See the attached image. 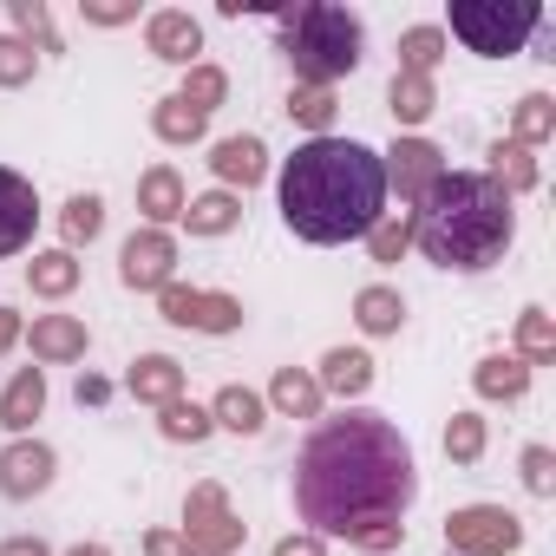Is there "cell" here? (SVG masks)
<instances>
[{
  "label": "cell",
  "instance_id": "1",
  "mask_svg": "<svg viewBox=\"0 0 556 556\" xmlns=\"http://www.w3.org/2000/svg\"><path fill=\"white\" fill-rule=\"evenodd\" d=\"M413 497H419L413 445L380 413H348L315 426L295 458V510L302 523H315V536L387 549L400 543Z\"/></svg>",
  "mask_w": 556,
  "mask_h": 556
},
{
  "label": "cell",
  "instance_id": "2",
  "mask_svg": "<svg viewBox=\"0 0 556 556\" xmlns=\"http://www.w3.org/2000/svg\"><path fill=\"white\" fill-rule=\"evenodd\" d=\"M387 216V164L354 138H308L282 164V223L302 242H354Z\"/></svg>",
  "mask_w": 556,
  "mask_h": 556
},
{
  "label": "cell",
  "instance_id": "3",
  "mask_svg": "<svg viewBox=\"0 0 556 556\" xmlns=\"http://www.w3.org/2000/svg\"><path fill=\"white\" fill-rule=\"evenodd\" d=\"M510 236H517V210L484 170H439L413 216V242L439 268H465V275L504 262Z\"/></svg>",
  "mask_w": 556,
  "mask_h": 556
},
{
  "label": "cell",
  "instance_id": "4",
  "mask_svg": "<svg viewBox=\"0 0 556 556\" xmlns=\"http://www.w3.org/2000/svg\"><path fill=\"white\" fill-rule=\"evenodd\" d=\"M282 53L295 66V86H328L348 79L367 53V27L354 8H334V0H308V8L282 14Z\"/></svg>",
  "mask_w": 556,
  "mask_h": 556
},
{
  "label": "cell",
  "instance_id": "5",
  "mask_svg": "<svg viewBox=\"0 0 556 556\" xmlns=\"http://www.w3.org/2000/svg\"><path fill=\"white\" fill-rule=\"evenodd\" d=\"M536 27H543V8H530V0H452V34L484 60L523 53Z\"/></svg>",
  "mask_w": 556,
  "mask_h": 556
},
{
  "label": "cell",
  "instance_id": "6",
  "mask_svg": "<svg viewBox=\"0 0 556 556\" xmlns=\"http://www.w3.org/2000/svg\"><path fill=\"white\" fill-rule=\"evenodd\" d=\"M242 517L229 510V497H223V484H190V497H184V543L197 549V556H229V549H242Z\"/></svg>",
  "mask_w": 556,
  "mask_h": 556
},
{
  "label": "cell",
  "instance_id": "7",
  "mask_svg": "<svg viewBox=\"0 0 556 556\" xmlns=\"http://www.w3.org/2000/svg\"><path fill=\"white\" fill-rule=\"evenodd\" d=\"M445 543L458 556H510L523 543V523L504 504H465V510L445 517Z\"/></svg>",
  "mask_w": 556,
  "mask_h": 556
},
{
  "label": "cell",
  "instance_id": "8",
  "mask_svg": "<svg viewBox=\"0 0 556 556\" xmlns=\"http://www.w3.org/2000/svg\"><path fill=\"white\" fill-rule=\"evenodd\" d=\"M157 302H164V321L170 328H197V334H236L242 328V302L236 295H203V289L164 282Z\"/></svg>",
  "mask_w": 556,
  "mask_h": 556
},
{
  "label": "cell",
  "instance_id": "9",
  "mask_svg": "<svg viewBox=\"0 0 556 556\" xmlns=\"http://www.w3.org/2000/svg\"><path fill=\"white\" fill-rule=\"evenodd\" d=\"M170 268H177V242H170L164 229H138V236H125V249H118L125 289H164V282H170Z\"/></svg>",
  "mask_w": 556,
  "mask_h": 556
},
{
  "label": "cell",
  "instance_id": "10",
  "mask_svg": "<svg viewBox=\"0 0 556 556\" xmlns=\"http://www.w3.org/2000/svg\"><path fill=\"white\" fill-rule=\"evenodd\" d=\"M380 164H387V190H400V203H419L432 190V177L445 170L439 144H426V138H400Z\"/></svg>",
  "mask_w": 556,
  "mask_h": 556
},
{
  "label": "cell",
  "instance_id": "11",
  "mask_svg": "<svg viewBox=\"0 0 556 556\" xmlns=\"http://www.w3.org/2000/svg\"><path fill=\"white\" fill-rule=\"evenodd\" d=\"M53 471H60V458L40 439H14L8 452H0V491L8 497H40L53 484Z\"/></svg>",
  "mask_w": 556,
  "mask_h": 556
},
{
  "label": "cell",
  "instance_id": "12",
  "mask_svg": "<svg viewBox=\"0 0 556 556\" xmlns=\"http://www.w3.org/2000/svg\"><path fill=\"white\" fill-rule=\"evenodd\" d=\"M34 223H40V197L21 170H0V255H21L34 242Z\"/></svg>",
  "mask_w": 556,
  "mask_h": 556
},
{
  "label": "cell",
  "instance_id": "13",
  "mask_svg": "<svg viewBox=\"0 0 556 556\" xmlns=\"http://www.w3.org/2000/svg\"><path fill=\"white\" fill-rule=\"evenodd\" d=\"M144 47H151L157 60H170V66H190V60L203 53V27H197L190 14L164 8V14H151V21H144Z\"/></svg>",
  "mask_w": 556,
  "mask_h": 556
},
{
  "label": "cell",
  "instance_id": "14",
  "mask_svg": "<svg viewBox=\"0 0 556 556\" xmlns=\"http://www.w3.org/2000/svg\"><path fill=\"white\" fill-rule=\"evenodd\" d=\"M40 413H47V374H40V367H21V374L8 380V393H0V426H8V432H27Z\"/></svg>",
  "mask_w": 556,
  "mask_h": 556
},
{
  "label": "cell",
  "instance_id": "15",
  "mask_svg": "<svg viewBox=\"0 0 556 556\" xmlns=\"http://www.w3.org/2000/svg\"><path fill=\"white\" fill-rule=\"evenodd\" d=\"M184 203H190V197H184V177H177L170 164H157V170H144V177H138V210L151 216V229L177 223V216H184Z\"/></svg>",
  "mask_w": 556,
  "mask_h": 556
},
{
  "label": "cell",
  "instance_id": "16",
  "mask_svg": "<svg viewBox=\"0 0 556 556\" xmlns=\"http://www.w3.org/2000/svg\"><path fill=\"white\" fill-rule=\"evenodd\" d=\"M210 170L223 177V184H262V170H268V151H262V138H223L216 151H210Z\"/></svg>",
  "mask_w": 556,
  "mask_h": 556
},
{
  "label": "cell",
  "instance_id": "17",
  "mask_svg": "<svg viewBox=\"0 0 556 556\" xmlns=\"http://www.w3.org/2000/svg\"><path fill=\"white\" fill-rule=\"evenodd\" d=\"M321 393H341V400H361L367 387H374V361L361 354V348H334L328 361H321V380H315Z\"/></svg>",
  "mask_w": 556,
  "mask_h": 556
},
{
  "label": "cell",
  "instance_id": "18",
  "mask_svg": "<svg viewBox=\"0 0 556 556\" xmlns=\"http://www.w3.org/2000/svg\"><path fill=\"white\" fill-rule=\"evenodd\" d=\"M131 393H138L144 406H170V400H184V367H177L170 354H144V361L131 367Z\"/></svg>",
  "mask_w": 556,
  "mask_h": 556
},
{
  "label": "cell",
  "instance_id": "19",
  "mask_svg": "<svg viewBox=\"0 0 556 556\" xmlns=\"http://www.w3.org/2000/svg\"><path fill=\"white\" fill-rule=\"evenodd\" d=\"M34 354L40 361H79L86 354V321H73V315H40L34 321Z\"/></svg>",
  "mask_w": 556,
  "mask_h": 556
},
{
  "label": "cell",
  "instance_id": "20",
  "mask_svg": "<svg viewBox=\"0 0 556 556\" xmlns=\"http://www.w3.org/2000/svg\"><path fill=\"white\" fill-rule=\"evenodd\" d=\"M27 282H34V295H47V302L73 295V289H79V262H73V249H47V255H34V262H27Z\"/></svg>",
  "mask_w": 556,
  "mask_h": 556
},
{
  "label": "cell",
  "instance_id": "21",
  "mask_svg": "<svg viewBox=\"0 0 556 556\" xmlns=\"http://www.w3.org/2000/svg\"><path fill=\"white\" fill-rule=\"evenodd\" d=\"M387 105H393V118H400V125H426V118L439 112V92H432V79H419V73H393Z\"/></svg>",
  "mask_w": 556,
  "mask_h": 556
},
{
  "label": "cell",
  "instance_id": "22",
  "mask_svg": "<svg viewBox=\"0 0 556 556\" xmlns=\"http://www.w3.org/2000/svg\"><path fill=\"white\" fill-rule=\"evenodd\" d=\"M484 177H491L504 197H517V190H536V157H530L517 138H510V144L497 138V144H491V170H484Z\"/></svg>",
  "mask_w": 556,
  "mask_h": 556
},
{
  "label": "cell",
  "instance_id": "23",
  "mask_svg": "<svg viewBox=\"0 0 556 556\" xmlns=\"http://www.w3.org/2000/svg\"><path fill=\"white\" fill-rule=\"evenodd\" d=\"M236 216H242V203H236L229 190H210V197H190V203H184L190 236H229V229H236Z\"/></svg>",
  "mask_w": 556,
  "mask_h": 556
},
{
  "label": "cell",
  "instance_id": "24",
  "mask_svg": "<svg viewBox=\"0 0 556 556\" xmlns=\"http://www.w3.org/2000/svg\"><path fill=\"white\" fill-rule=\"evenodd\" d=\"M471 387H478L484 400H523V387H530V367H523L517 354H491V361L471 374Z\"/></svg>",
  "mask_w": 556,
  "mask_h": 556
},
{
  "label": "cell",
  "instance_id": "25",
  "mask_svg": "<svg viewBox=\"0 0 556 556\" xmlns=\"http://www.w3.org/2000/svg\"><path fill=\"white\" fill-rule=\"evenodd\" d=\"M210 426H229V432H262L268 419H262V393H249V387H223L216 393V406H210Z\"/></svg>",
  "mask_w": 556,
  "mask_h": 556
},
{
  "label": "cell",
  "instance_id": "26",
  "mask_svg": "<svg viewBox=\"0 0 556 556\" xmlns=\"http://www.w3.org/2000/svg\"><path fill=\"white\" fill-rule=\"evenodd\" d=\"M268 400L282 406L289 419H315V413H321V387H315V374H302V367H282V374H275Z\"/></svg>",
  "mask_w": 556,
  "mask_h": 556
},
{
  "label": "cell",
  "instance_id": "27",
  "mask_svg": "<svg viewBox=\"0 0 556 556\" xmlns=\"http://www.w3.org/2000/svg\"><path fill=\"white\" fill-rule=\"evenodd\" d=\"M354 321H361L367 334H400L406 302H400L393 289H380V282H374V289H361V295H354Z\"/></svg>",
  "mask_w": 556,
  "mask_h": 556
},
{
  "label": "cell",
  "instance_id": "28",
  "mask_svg": "<svg viewBox=\"0 0 556 556\" xmlns=\"http://www.w3.org/2000/svg\"><path fill=\"white\" fill-rule=\"evenodd\" d=\"M334 112H341V105H334V92H328V86H295V92H289V118H295V125H308L315 138H328Z\"/></svg>",
  "mask_w": 556,
  "mask_h": 556
},
{
  "label": "cell",
  "instance_id": "29",
  "mask_svg": "<svg viewBox=\"0 0 556 556\" xmlns=\"http://www.w3.org/2000/svg\"><path fill=\"white\" fill-rule=\"evenodd\" d=\"M517 361L530 367V361H556V321L543 315V308H523L517 315Z\"/></svg>",
  "mask_w": 556,
  "mask_h": 556
},
{
  "label": "cell",
  "instance_id": "30",
  "mask_svg": "<svg viewBox=\"0 0 556 556\" xmlns=\"http://www.w3.org/2000/svg\"><path fill=\"white\" fill-rule=\"evenodd\" d=\"M151 125H157V138H164V144H190V138H203V125H210V118L170 92V99L157 105V118H151Z\"/></svg>",
  "mask_w": 556,
  "mask_h": 556
},
{
  "label": "cell",
  "instance_id": "31",
  "mask_svg": "<svg viewBox=\"0 0 556 556\" xmlns=\"http://www.w3.org/2000/svg\"><path fill=\"white\" fill-rule=\"evenodd\" d=\"M157 432L177 439V445H197V439H210V413L190 406V400H170V406H157Z\"/></svg>",
  "mask_w": 556,
  "mask_h": 556
},
{
  "label": "cell",
  "instance_id": "32",
  "mask_svg": "<svg viewBox=\"0 0 556 556\" xmlns=\"http://www.w3.org/2000/svg\"><path fill=\"white\" fill-rule=\"evenodd\" d=\"M439 53H445V34H439V27H413V34L400 40V73H419V79H432Z\"/></svg>",
  "mask_w": 556,
  "mask_h": 556
},
{
  "label": "cell",
  "instance_id": "33",
  "mask_svg": "<svg viewBox=\"0 0 556 556\" xmlns=\"http://www.w3.org/2000/svg\"><path fill=\"white\" fill-rule=\"evenodd\" d=\"M556 131V99L549 92H530V99H517V144L530 151V144H543Z\"/></svg>",
  "mask_w": 556,
  "mask_h": 556
},
{
  "label": "cell",
  "instance_id": "34",
  "mask_svg": "<svg viewBox=\"0 0 556 556\" xmlns=\"http://www.w3.org/2000/svg\"><path fill=\"white\" fill-rule=\"evenodd\" d=\"M478 452H484V419H478V413H452V426H445V458H452V465H478Z\"/></svg>",
  "mask_w": 556,
  "mask_h": 556
},
{
  "label": "cell",
  "instance_id": "35",
  "mask_svg": "<svg viewBox=\"0 0 556 556\" xmlns=\"http://www.w3.org/2000/svg\"><path fill=\"white\" fill-rule=\"evenodd\" d=\"M60 229H66V249L92 242V236L105 229V203H99V197H73V203H66V216H60Z\"/></svg>",
  "mask_w": 556,
  "mask_h": 556
},
{
  "label": "cell",
  "instance_id": "36",
  "mask_svg": "<svg viewBox=\"0 0 556 556\" xmlns=\"http://www.w3.org/2000/svg\"><path fill=\"white\" fill-rule=\"evenodd\" d=\"M40 73V53L21 34H0V86H27Z\"/></svg>",
  "mask_w": 556,
  "mask_h": 556
},
{
  "label": "cell",
  "instance_id": "37",
  "mask_svg": "<svg viewBox=\"0 0 556 556\" xmlns=\"http://www.w3.org/2000/svg\"><path fill=\"white\" fill-rule=\"evenodd\" d=\"M223 92H229V79H223L216 66H190V79H184V92H177V99H184V105H197V112L210 118V112L223 105Z\"/></svg>",
  "mask_w": 556,
  "mask_h": 556
},
{
  "label": "cell",
  "instance_id": "38",
  "mask_svg": "<svg viewBox=\"0 0 556 556\" xmlns=\"http://www.w3.org/2000/svg\"><path fill=\"white\" fill-rule=\"evenodd\" d=\"M406 242H413V216H380V223L367 229L374 262H400V255H406Z\"/></svg>",
  "mask_w": 556,
  "mask_h": 556
},
{
  "label": "cell",
  "instance_id": "39",
  "mask_svg": "<svg viewBox=\"0 0 556 556\" xmlns=\"http://www.w3.org/2000/svg\"><path fill=\"white\" fill-rule=\"evenodd\" d=\"M8 14H14V27L27 34V47L40 40V47L53 53V21H47V8H40V0H8Z\"/></svg>",
  "mask_w": 556,
  "mask_h": 556
},
{
  "label": "cell",
  "instance_id": "40",
  "mask_svg": "<svg viewBox=\"0 0 556 556\" xmlns=\"http://www.w3.org/2000/svg\"><path fill=\"white\" fill-rule=\"evenodd\" d=\"M523 484H530L536 497L556 491V458H549V445H530V452H523Z\"/></svg>",
  "mask_w": 556,
  "mask_h": 556
},
{
  "label": "cell",
  "instance_id": "41",
  "mask_svg": "<svg viewBox=\"0 0 556 556\" xmlns=\"http://www.w3.org/2000/svg\"><path fill=\"white\" fill-rule=\"evenodd\" d=\"M79 8H86V21H92V27H125V21H138L131 0H79Z\"/></svg>",
  "mask_w": 556,
  "mask_h": 556
},
{
  "label": "cell",
  "instance_id": "42",
  "mask_svg": "<svg viewBox=\"0 0 556 556\" xmlns=\"http://www.w3.org/2000/svg\"><path fill=\"white\" fill-rule=\"evenodd\" d=\"M144 556H197V549L184 543V530H151L144 536Z\"/></svg>",
  "mask_w": 556,
  "mask_h": 556
},
{
  "label": "cell",
  "instance_id": "43",
  "mask_svg": "<svg viewBox=\"0 0 556 556\" xmlns=\"http://www.w3.org/2000/svg\"><path fill=\"white\" fill-rule=\"evenodd\" d=\"M275 556H328V549H321V536H282Z\"/></svg>",
  "mask_w": 556,
  "mask_h": 556
},
{
  "label": "cell",
  "instance_id": "44",
  "mask_svg": "<svg viewBox=\"0 0 556 556\" xmlns=\"http://www.w3.org/2000/svg\"><path fill=\"white\" fill-rule=\"evenodd\" d=\"M0 556H53L40 536H8V543H0Z\"/></svg>",
  "mask_w": 556,
  "mask_h": 556
},
{
  "label": "cell",
  "instance_id": "45",
  "mask_svg": "<svg viewBox=\"0 0 556 556\" xmlns=\"http://www.w3.org/2000/svg\"><path fill=\"white\" fill-rule=\"evenodd\" d=\"M14 341H21V315H14V308H0V354H8Z\"/></svg>",
  "mask_w": 556,
  "mask_h": 556
},
{
  "label": "cell",
  "instance_id": "46",
  "mask_svg": "<svg viewBox=\"0 0 556 556\" xmlns=\"http://www.w3.org/2000/svg\"><path fill=\"white\" fill-rule=\"evenodd\" d=\"M66 556H112L105 543H79V549H66Z\"/></svg>",
  "mask_w": 556,
  "mask_h": 556
}]
</instances>
